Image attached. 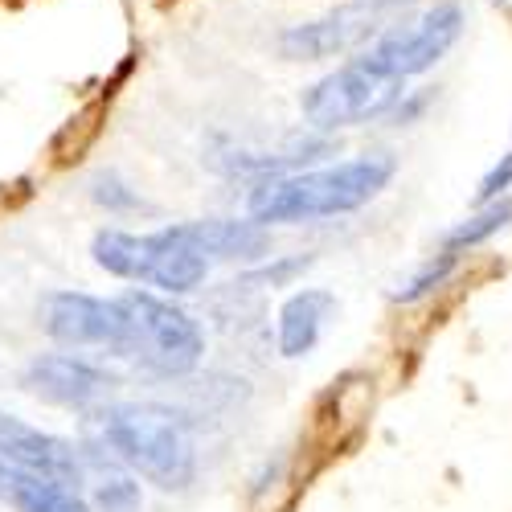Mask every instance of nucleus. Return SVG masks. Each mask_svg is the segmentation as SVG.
I'll return each instance as SVG.
<instances>
[{"instance_id": "f257e3e1", "label": "nucleus", "mask_w": 512, "mask_h": 512, "mask_svg": "<svg viewBox=\"0 0 512 512\" xmlns=\"http://www.w3.org/2000/svg\"><path fill=\"white\" fill-rule=\"evenodd\" d=\"M398 173V160L390 152H365L353 160H340L328 168H295L254 185L250 193V218L263 226H295V222H320L357 213L390 189Z\"/></svg>"}, {"instance_id": "2eb2a0df", "label": "nucleus", "mask_w": 512, "mask_h": 512, "mask_svg": "<svg viewBox=\"0 0 512 512\" xmlns=\"http://www.w3.org/2000/svg\"><path fill=\"white\" fill-rule=\"evenodd\" d=\"M455 271H459V254L439 250V254H431V259H426L418 271H410V275L390 291V300H394V304H422L426 295L443 291Z\"/></svg>"}, {"instance_id": "4468645a", "label": "nucleus", "mask_w": 512, "mask_h": 512, "mask_svg": "<svg viewBox=\"0 0 512 512\" xmlns=\"http://www.w3.org/2000/svg\"><path fill=\"white\" fill-rule=\"evenodd\" d=\"M512 226V197H500V201H488V205H480L472 218H463L459 226H451L447 234H443V246L439 250H447V254H463L467 250H476V246H484V242H492L500 230H508Z\"/></svg>"}, {"instance_id": "1a4fd4ad", "label": "nucleus", "mask_w": 512, "mask_h": 512, "mask_svg": "<svg viewBox=\"0 0 512 512\" xmlns=\"http://www.w3.org/2000/svg\"><path fill=\"white\" fill-rule=\"evenodd\" d=\"M0 459L21 467V472L82 484V447L41 431V426L21 422L9 410H0Z\"/></svg>"}, {"instance_id": "39448f33", "label": "nucleus", "mask_w": 512, "mask_h": 512, "mask_svg": "<svg viewBox=\"0 0 512 512\" xmlns=\"http://www.w3.org/2000/svg\"><path fill=\"white\" fill-rule=\"evenodd\" d=\"M459 37H463V9L455 0H443V5L426 9L422 17H414L406 25H390L377 41H369L357 58L377 74L406 82V78H418L431 66H439Z\"/></svg>"}, {"instance_id": "ddd939ff", "label": "nucleus", "mask_w": 512, "mask_h": 512, "mask_svg": "<svg viewBox=\"0 0 512 512\" xmlns=\"http://www.w3.org/2000/svg\"><path fill=\"white\" fill-rule=\"evenodd\" d=\"M336 308V295L324 287H300L295 295H287V304L279 308V324H275V340H279V353L283 357H308L320 336L324 324Z\"/></svg>"}, {"instance_id": "dca6fc26", "label": "nucleus", "mask_w": 512, "mask_h": 512, "mask_svg": "<svg viewBox=\"0 0 512 512\" xmlns=\"http://www.w3.org/2000/svg\"><path fill=\"white\" fill-rule=\"evenodd\" d=\"M91 201L107 213H140L144 209V197L127 185L119 173H99L91 181Z\"/></svg>"}, {"instance_id": "423d86ee", "label": "nucleus", "mask_w": 512, "mask_h": 512, "mask_svg": "<svg viewBox=\"0 0 512 512\" xmlns=\"http://www.w3.org/2000/svg\"><path fill=\"white\" fill-rule=\"evenodd\" d=\"M414 5V0H349L308 25H291L279 37V54L287 62H320V58H340L365 50L394 25V17Z\"/></svg>"}, {"instance_id": "6e6552de", "label": "nucleus", "mask_w": 512, "mask_h": 512, "mask_svg": "<svg viewBox=\"0 0 512 512\" xmlns=\"http://www.w3.org/2000/svg\"><path fill=\"white\" fill-rule=\"evenodd\" d=\"M21 381L33 398L62 406V410H95L115 390V377L103 365L78 357L74 349L70 353H37L25 365Z\"/></svg>"}, {"instance_id": "9d476101", "label": "nucleus", "mask_w": 512, "mask_h": 512, "mask_svg": "<svg viewBox=\"0 0 512 512\" xmlns=\"http://www.w3.org/2000/svg\"><path fill=\"white\" fill-rule=\"evenodd\" d=\"M185 238L205 254L209 263H259L271 250V226L246 218H197L181 222Z\"/></svg>"}, {"instance_id": "f03ea898", "label": "nucleus", "mask_w": 512, "mask_h": 512, "mask_svg": "<svg viewBox=\"0 0 512 512\" xmlns=\"http://www.w3.org/2000/svg\"><path fill=\"white\" fill-rule=\"evenodd\" d=\"M91 431L95 443H103L160 492H185L197 480V443L177 410L156 402H103L95 406Z\"/></svg>"}, {"instance_id": "f3484780", "label": "nucleus", "mask_w": 512, "mask_h": 512, "mask_svg": "<svg viewBox=\"0 0 512 512\" xmlns=\"http://www.w3.org/2000/svg\"><path fill=\"white\" fill-rule=\"evenodd\" d=\"M312 267V259L304 254H295V259H275V263H263L246 275V283H259V287H291L304 271Z\"/></svg>"}, {"instance_id": "7ed1b4c3", "label": "nucleus", "mask_w": 512, "mask_h": 512, "mask_svg": "<svg viewBox=\"0 0 512 512\" xmlns=\"http://www.w3.org/2000/svg\"><path fill=\"white\" fill-rule=\"evenodd\" d=\"M119 304L127 312V336L123 353L127 361H136L152 377H189L201 357H205V332L201 324L173 300L152 295L144 287H132L119 295Z\"/></svg>"}, {"instance_id": "f8f14e48", "label": "nucleus", "mask_w": 512, "mask_h": 512, "mask_svg": "<svg viewBox=\"0 0 512 512\" xmlns=\"http://www.w3.org/2000/svg\"><path fill=\"white\" fill-rule=\"evenodd\" d=\"M0 500L13 512H95L82 484L21 472L5 459H0Z\"/></svg>"}, {"instance_id": "20e7f679", "label": "nucleus", "mask_w": 512, "mask_h": 512, "mask_svg": "<svg viewBox=\"0 0 512 512\" xmlns=\"http://www.w3.org/2000/svg\"><path fill=\"white\" fill-rule=\"evenodd\" d=\"M402 95L406 91L398 78H386L369 70L361 58H353L340 70L324 74L320 82H312L300 99V111L312 132H340V127H357V123L390 115Z\"/></svg>"}, {"instance_id": "0eeeda50", "label": "nucleus", "mask_w": 512, "mask_h": 512, "mask_svg": "<svg viewBox=\"0 0 512 512\" xmlns=\"http://www.w3.org/2000/svg\"><path fill=\"white\" fill-rule=\"evenodd\" d=\"M41 328L62 349H107L119 357L127 336V312L119 295L99 300L87 291H50L41 304Z\"/></svg>"}, {"instance_id": "9b49d317", "label": "nucleus", "mask_w": 512, "mask_h": 512, "mask_svg": "<svg viewBox=\"0 0 512 512\" xmlns=\"http://www.w3.org/2000/svg\"><path fill=\"white\" fill-rule=\"evenodd\" d=\"M82 447V492H87L95 512H140L144 496H140V476L127 467L123 459H115L103 443L87 439Z\"/></svg>"}, {"instance_id": "a211bd4d", "label": "nucleus", "mask_w": 512, "mask_h": 512, "mask_svg": "<svg viewBox=\"0 0 512 512\" xmlns=\"http://www.w3.org/2000/svg\"><path fill=\"white\" fill-rule=\"evenodd\" d=\"M512 193V152H504L492 168H488V177L480 181L476 189V205H488V201H500Z\"/></svg>"}]
</instances>
